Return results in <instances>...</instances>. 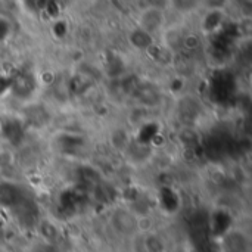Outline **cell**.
<instances>
[{
    "instance_id": "6da1fadb",
    "label": "cell",
    "mask_w": 252,
    "mask_h": 252,
    "mask_svg": "<svg viewBox=\"0 0 252 252\" xmlns=\"http://www.w3.org/2000/svg\"><path fill=\"white\" fill-rule=\"evenodd\" d=\"M112 229L121 236H133L139 230V219L127 208H117L111 216Z\"/></svg>"
},
{
    "instance_id": "7a4b0ae2",
    "label": "cell",
    "mask_w": 252,
    "mask_h": 252,
    "mask_svg": "<svg viewBox=\"0 0 252 252\" xmlns=\"http://www.w3.org/2000/svg\"><path fill=\"white\" fill-rule=\"evenodd\" d=\"M164 21H165V16L162 13L161 9L158 7H148L142 12L140 15V19H139V24L142 30H145L146 32H149L151 35L157 31H159L164 25Z\"/></svg>"
},
{
    "instance_id": "3957f363",
    "label": "cell",
    "mask_w": 252,
    "mask_h": 252,
    "mask_svg": "<svg viewBox=\"0 0 252 252\" xmlns=\"http://www.w3.org/2000/svg\"><path fill=\"white\" fill-rule=\"evenodd\" d=\"M130 40L133 46H136L137 49H148L152 46V35L142 28H137L136 31H133Z\"/></svg>"
}]
</instances>
